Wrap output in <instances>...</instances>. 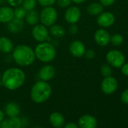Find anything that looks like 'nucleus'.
I'll list each match as a JSON object with an SVG mask.
<instances>
[{"label": "nucleus", "mask_w": 128, "mask_h": 128, "mask_svg": "<svg viewBox=\"0 0 128 128\" xmlns=\"http://www.w3.org/2000/svg\"><path fill=\"white\" fill-rule=\"evenodd\" d=\"M25 80V73L17 68H11L7 69L2 75L1 79L3 86L11 91L20 88L24 84Z\"/></svg>", "instance_id": "1"}, {"label": "nucleus", "mask_w": 128, "mask_h": 128, "mask_svg": "<svg viewBox=\"0 0 128 128\" xmlns=\"http://www.w3.org/2000/svg\"><path fill=\"white\" fill-rule=\"evenodd\" d=\"M12 51L13 59L19 66H29L32 64L35 59L34 50L27 45H18L15 48H14Z\"/></svg>", "instance_id": "2"}, {"label": "nucleus", "mask_w": 128, "mask_h": 128, "mask_svg": "<svg viewBox=\"0 0 128 128\" xmlns=\"http://www.w3.org/2000/svg\"><path fill=\"white\" fill-rule=\"evenodd\" d=\"M52 93V88L46 81L40 80L36 82L32 87L30 96L33 102L42 104L47 101Z\"/></svg>", "instance_id": "3"}, {"label": "nucleus", "mask_w": 128, "mask_h": 128, "mask_svg": "<svg viewBox=\"0 0 128 128\" xmlns=\"http://www.w3.org/2000/svg\"><path fill=\"white\" fill-rule=\"evenodd\" d=\"M35 58L42 62H51L56 57V50L53 44L48 42H40L35 50Z\"/></svg>", "instance_id": "4"}, {"label": "nucleus", "mask_w": 128, "mask_h": 128, "mask_svg": "<svg viewBox=\"0 0 128 128\" xmlns=\"http://www.w3.org/2000/svg\"><path fill=\"white\" fill-rule=\"evenodd\" d=\"M57 19V10L51 7H44L39 14V20L45 26H51L55 24Z\"/></svg>", "instance_id": "5"}, {"label": "nucleus", "mask_w": 128, "mask_h": 128, "mask_svg": "<svg viewBox=\"0 0 128 128\" xmlns=\"http://www.w3.org/2000/svg\"><path fill=\"white\" fill-rule=\"evenodd\" d=\"M32 34L34 39L38 42H44L50 38L49 32L47 28V26H44L43 24L35 25L32 30Z\"/></svg>", "instance_id": "6"}, {"label": "nucleus", "mask_w": 128, "mask_h": 128, "mask_svg": "<svg viewBox=\"0 0 128 128\" xmlns=\"http://www.w3.org/2000/svg\"><path fill=\"white\" fill-rule=\"evenodd\" d=\"M107 62L115 68H121L125 61L124 56L118 50H111L106 54Z\"/></svg>", "instance_id": "7"}, {"label": "nucleus", "mask_w": 128, "mask_h": 128, "mask_svg": "<svg viewBox=\"0 0 128 128\" xmlns=\"http://www.w3.org/2000/svg\"><path fill=\"white\" fill-rule=\"evenodd\" d=\"M81 10L76 6H71L68 7L66 10L64 17L67 22L70 24H75L78 22L81 18Z\"/></svg>", "instance_id": "8"}, {"label": "nucleus", "mask_w": 128, "mask_h": 128, "mask_svg": "<svg viewBox=\"0 0 128 128\" xmlns=\"http://www.w3.org/2000/svg\"><path fill=\"white\" fill-rule=\"evenodd\" d=\"M118 88V82L115 78L109 76L105 77L101 84V89L106 94H113Z\"/></svg>", "instance_id": "9"}, {"label": "nucleus", "mask_w": 128, "mask_h": 128, "mask_svg": "<svg viewBox=\"0 0 128 128\" xmlns=\"http://www.w3.org/2000/svg\"><path fill=\"white\" fill-rule=\"evenodd\" d=\"M86 51L85 46L81 40H74L69 45V52L75 58H81Z\"/></svg>", "instance_id": "10"}, {"label": "nucleus", "mask_w": 128, "mask_h": 128, "mask_svg": "<svg viewBox=\"0 0 128 128\" xmlns=\"http://www.w3.org/2000/svg\"><path fill=\"white\" fill-rule=\"evenodd\" d=\"M115 21V17L113 14L110 12H104L99 14V16L97 17V23L99 26L107 28L110 27L114 24Z\"/></svg>", "instance_id": "11"}, {"label": "nucleus", "mask_w": 128, "mask_h": 128, "mask_svg": "<svg viewBox=\"0 0 128 128\" xmlns=\"http://www.w3.org/2000/svg\"><path fill=\"white\" fill-rule=\"evenodd\" d=\"M110 38L111 37L109 32L103 28L98 29L94 34V40L96 43L101 46H107L110 42Z\"/></svg>", "instance_id": "12"}, {"label": "nucleus", "mask_w": 128, "mask_h": 128, "mask_svg": "<svg viewBox=\"0 0 128 128\" xmlns=\"http://www.w3.org/2000/svg\"><path fill=\"white\" fill-rule=\"evenodd\" d=\"M78 125L81 128H95L97 126V121L93 116L84 115L78 119Z\"/></svg>", "instance_id": "13"}, {"label": "nucleus", "mask_w": 128, "mask_h": 128, "mask_svg": "<svg viewBox=\"0 0 128 128\" xmlns=\"http://www.w3.org/2000/svg\"><path fill=\"white\" fill-rule=\"evenodd\" d=\"M55 75V69L54 66L51 64H47L41 68L38 72V77L41 80L43 81H49L51 80Z\"/></svg>", "instance_id": "14"}, {"label": "nucleus", "mask_w": 128, "mask_h": 128, "mask_svg": "<svg viewBox=\"0 0 128 128\" xmlns=\"http://www.w3.org/2000/svg\"><path fill=\"white\" fill-rule=\"evenodd\" d=\"M8 29L10 32L16 34L20 32L24 28V22L21 19L14 17L10 22H8Z\"/></svg>", "instance_id": "15"}, {"label": "nucleus", "mask_w": 128, "mask_h": 128, "mask_svg": "<svg viewBox=\"0 0 128 128\" xmlns=\"http://www.w3.org/2000/svg\"><path fill=\"white\" fill-rule=\"evenodd\" d=\"M50 124L55 128H60L65 125V118L63 116L57 112H54L49 116Z\"/></svg>", "instance_id": "16"}, {"label": "nucleus", "mask_w": 128, "mask_h": 128, "mask_svg": "<svg viewBox=\"0 0 128 128\" xmlns=\"http://www.w3.org/2000/svg\"><path fill=\"white\" fill-rule=\"evenodd\" d=\"M14 17V10L7 6L0 8V22L8 23Z\"/></svg>", "instance_id": "17"}, {"label": "nucleus", "mask_w": 128, "mask_h": 128, "mask_svg": "<svg viewBox=\"0 0 128 128\" xmlns=\"http://www.w3.org/2000/svg\"><path fill=\"white\" fill-rule=\"evenodd\" d=\"M14 49V44L11 39L7 37L0 38V52L3 53H10Z\"/></svg>", "instance_id": "18"}, {"label": "nucleus", "mask_w": 128, "mask_h": 128, "mask_svg": "<svg viewBox=\"0 0 128 128\" xmlns=\"http://www.w3.org/2000/svg\"><path fill=\"white\" fill-rule=\"evenodd\" d=\"M5 111L7 116L9 117L18 116V115L20 113V109L19 105L14 102H10L6 104L5 107Z\"/></svg>", "instance_id": "19"}, {"label": "nucleus", "mask_w": 128, "mask_h": 128, "mask_svg": "<svg viewBox=\"0 0 128 128\" xmlns=\"http://www.w3.org/2000/svg\"><path fill=\"white\" fill-rule=\"evenodd\" d=\"M49 33L55 38H61L66 34V29L60 25L54 24L51 26Z\"/></svg>", "instance_id": "20"}, {"label": "nucleus", "mask_w": 128, "mask_h": 128, "mask_svg": "<svg viewBox=\"0 0 128 128\" xmlns=\"http://www.w3.org/2000/svg\"><path fill=\"white\" fill-rule=\"evenodd\" d=\"M26 22L30 26H35L39 21V14L34 9L26 11V14L25 16Z\"/></svg>", "instance_id": "21"}, {"label": "nucleus", "mask_w": 128, "mask_h": 128, "mask_svg": "<svg viewBox=\"0 0 128 128\" xmlns=\"http://www.w3.org/2000/svg\"><path fill=\"white\" fill-rule=\"evenodd\" d=\"M87 10L89 14L95 16V15H99L100 14H101L103 10V7L102 4H99V3H91L90 4L88 8H87Z\"/></svg>", "instance_id": "22"}, {"label": "nucleus", "mask_w": 128, "mask_h": 128, "mask_svg": "<svg viewBox=\"0 0 128 128\" xmlns=\"http://www.w3.org/2000/svg\"><path fill=\"white\" fill-rule=\"evenodd\" d=\"M8 122L10 124V128H21L23 127L21 118H20L17 116L10 117Z\"/></svg>", "instance_id": "23"}, {"label": "nucleus", "mask_w": 128, "mask_h": 128, "mask_svg": "<svg viewBox=\"0 0 128 128\" xmlns=\"http://www.w3.org/2000/svg\"><path fill=\"white\" fill-rule=\"evenodd\" d=\"M14 17L23 20L26 16V10L23 6L20 5L18 7H16V8L14 10Z\"/></svg>", "instance_id": "24"}, {"label": "nucleus", "mask_w": 128, "mask_h": 128, "mask_svg": "<svg viewBox=\"0 0 128 128\" xmlns=\"http://www.w3.org/2000/svg\"><path fill=\"white\" fill-rule=\"evenodd\" d=\"M37 3V0H23L22 3V6L25 8L26 11L32 10L35 8Z\"/></svg>", "instance_id": "25"}, {"label": "nucleus", "mask_w": 128, "mask_h": 128, "mask_svg": "<svg viewBox=\"0 0 128 128\" xmlns=\"http://www.w3.org/2000/svg\"><path fill=\"white\" fill-rule=\"evenodd\" d=\"M110 41L115 46H120L121 44H122V43L124 41V38H123V37L121 34H114L110 38Z\"/></svg>", "instance_id": "26"}, {"label": "nucleus", "mask_w": 128, "mask_h": 128, "mask_svg": "<svg viewBox=\"0 0 128 128\" xmlns=\"http://www.w3.org/2000/svg\"><path fill=\"white\" fill-rule=\"evenodd\" d=\"M101 74L103 76H109L112 74V69L111 67L108 64H103L101 67Z\"/></svg>", "instance_id": "27"}, {"label": "nucleus", "mask_w": 128, "mask_h": 128, "mask_svg": "<svg viewBox=\"0 0 128 128\" xmlns=\"http://www.w3.org/2000/svg\"><path fill=\"white\" fill-rule=\"evenodd\" d=\"M58 6L62 8H68L71 3L72 2V0H57L56 1Z\"/></svg>", "instance_id": "28"}, {"label": "nucleus", "mask_w": 128, "mask_h": 128, "mask_svg": "<svg viewBox=\"0 0 128 128\" xmlns=\"http://www.w3.org/2000/svg\"><path fill=\"white\" fill-rule=\"evenodd\" d=\"M38 2L43 7H48L53 5L57 0H37Z\"/></svg>", "instance_id": "29"}, {"label": "nucleus", "mask_w": 128, "mask_h": 128, "mask_svg": "<svg viewBox=\"0 0 128 128\" xmlns=\"http://www.w3.org/2000/svg\"><path fill=\"white\" fill-rule=\"evenodd\" d=\"M23 0H8V3L11 6V7H18L22 4Z\"/></svg>", "instance_id": "30"}, {"label": "nucleus", "mask_w": 128, "mask_h": 128, "mask_svg": "<svg viewBox=\"0 0 128 128\" xmlns=\"http://www.w3.org/2000/svg\"><path fill=\"white\" fill-rule=\"evenodd\" d=\"M121 101H122L124 104H127L128 105V88L127 89H126V90L121 94Z\"/></svg>", "instance_id": "31"}, {"label": "nucleus", "mask_w": 128, "mask_h": 128, "mask_svg": "<svg viewBox=\"0 0 128 128\" xmlns=\"http://www.w3.org/2000/svg\"><path fill=\"white\" fill-rule=\"evenodd\" d=\"M84 55H85V57L88 59H92L94 58L95 56V52L94 50H86L85 52H84Z\"/></svg>", "instance_id": "32"}, {"label": "nucleus", "mask_w": 128, "mask_h": 128, "mask_svg": "<svg viewBox=\"0 0 128 128\" xmlns=\"http://www.w3.org/2000/svg\"><path fill=\"white\" fill-rule=\"evenodd\" d=\"M78 31V26L75 24H71V26H69V32L71 34H75Z\"/></svg>", "instance_id": "33"}, {"label": "nucleus", "mask_w": 128, "mask_h": 128, "mask_svg": "<svg viewBox=\"0 0 128 128\" xmlns=\"http://www.w3.org/2000/svg\"><path fill=\"white\" fill-rule=\"evenodd\" d=\"M101 4L104 6H110L112 5L115 0H100Z\"/></svg>", "instance_id": "34"}, {"label": "nucleus", "mask_w": 128, "mask_h": 128, "mask_svg": "<svg viewBox=\"0 0 128 128\" xmlns=\"http://www.w3.org/2000/svg\"><path fill=\"white\" fill-rule=\"evenodd\" d=\"M0 128H10V124H9L8 120H5V119H3V120L0 122Z\"/></svg>", "instance_id": "35"}, {"label": "nucleus", "mask_w": 128, "mask_h": 128, "mask_svg": "<svg viewBox=\"0 0 128 128\" xmlns=\"http://www.w3.org/2000/svg\"><path fill=\"white\" fill-rule=\"evenodd\" d=\"M121 72L123 73L124 75L128 76V63L124 64L121 66Z\"/></svg>", "instance_id": "36"}, {"label": "nucleus", "mask_w": 128, "mask_h": 128, "mask_svg": "<svg viewBox=\"0 0 128 128\" xmlns=\"http://www.w3.org/2000/svg\"><path fill=\"white\" fill-rule=\"evenodd\" d=\"M64 128H78V125L75 124V123H72V122H69L66 124L64 125Z\"/></svg>", "instance_id": "37"}, {"label": "nucleus", "mask_w": 128, "mask_h": 128, "mask_svg": "<svg viewBox=\"0 0 128 128\" xmlns=\"http://www.w3.org/2000/svg\"><path fill=\"white\" fill-rule=\"evenodd\" d=\"M86 0H72V2L75 3V4H81L83 2H84Z\"/></svg>", "instance_id": "38"}, {"label": "nucleus", "mask_w": 128, "mask_h": 128, "mask_svg": "<svg viewBox=\"0 0 128 128\" xmlns=\"http://www.w3.org/2000/svg\"><path fill=\"white\" fill-rule=\"evenodd\" d=\"M4 118H5V114H4V112L0 110V122L4 119Z\"/></svg>", "instance_id": "39"}, {"label": "nucleus", "mask_w": 128, "mask_h": 128, "mask_svg": "<svg viewBox=\"0 0 128 128\" xmlns=\"http://www.w3.org/2000/svg\"><path fill=\"white\" fill-rule=\"evenodd\" d=\"M1 79H2V75H1V73H0V82H1Z\"/></svg>", "instance_id": "40"}, {"label": "nucleus", "mask_w": 128, "mask_h": 128, "mask_svg": "<svg viewBox=\"0 0 128 128\" xmlns=\"http://www.w3.org/2000/svg\"><path fill=\"white\" fill-rule=\"evenodd\" d=\"M127 33H128V32H127Z\"/></svg>", "instance_id": "41"}]
</instances>
